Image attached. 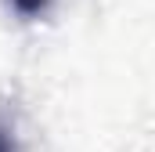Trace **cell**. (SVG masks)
Instances as JSON below:
<instances>
[{
	"label": "cell",
	"mask_w": 155,
	"mask_h": 152,
	"mask_svg": "<svg viewBox=\"0 0 155 152\" xmlns=\"http://www.w3.org/2000/svg\"><path fill=\"white\" fill-rule=\"evenodd\" d=\"M7 4H11L22 18H36V15L47 11V4H51V0H7Z\"/></svg>",
	"instance_id": "1"
},
{
	"label": "cell",
	"mask_w": 155,
	"mask_h": 152,
	"mask_svg": "<svg viewBox=\"0 0 155 152\" xmlns=\"http://www.w3.org/2000/svg\"><path fill=\"white\" fill-rule=\"evenodd\" d=\"M0 152H18V145H15V134H11L7 127H0Z\"/></svg>",
	"instance_id": "2"
}]
</instances>
